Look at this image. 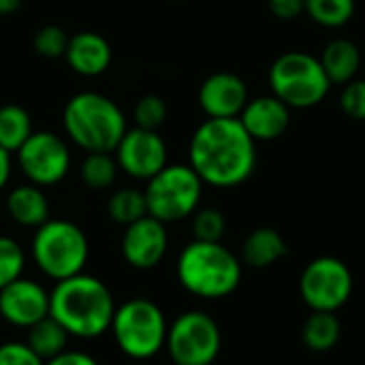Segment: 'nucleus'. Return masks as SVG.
I'll return each instance as SVG.
<instances>
[{"label": "nucleus", "instance_id": "nucleus-15", "mask_svg": "<svg viewBox=\"0 0 365 365\" xmlns=\"http://www.w3.org/2000/svg\"><path fill=\"white\" fill-rule=\"evenodd\" d=\"M248 101V83L229 71L210 75L199 88V107L207 118H240Z\"/></svg>", "mask_w": 365, "mask_h": 365}, {"label": "nucleus", "instance_id": "nucleus-32", "mask_svg": "<svg viewBox=\"0 0 365 365\" xmlns=\"http://www.w3.org/2000/svg\"><path fill=\"white\" fill-rule=\"evenodd\" d=\"M0 365H45V361L30 349L28 342L0 344Z\"/></svg>", "mask_w": 365, "mask_h": 365}, {"label": "nucleus", "instance_id": "nucleus-13", "mask_svg": "<svg viewBox=\"0 0 365 365\" xmlns=\"http://www.w3.org/2000/svg\"><path fill=\"white\" fill-rule=\"evenodd\" d=\"M169 250L167 225L154 216H143L141 220L124 227L122 235V257L133 269H154L163 263Z\"/></svg>", "mask_w": 365, "mask_h": 365}, {"label": "nucleus", "instance_id": "nucleus-10", "mask_svg": "<svg viewBox=\"0 0 365 365\" xmlns=\"http://www.w3.org/2000/svg\"><path fill=\"white\" fill-rule=\"evenodd\" d=\"M353 272L336 257L312 259L299 276V295L312 312H338L353 295Z\"/></svg>", "mask_w": 365, "mask_h": 365}, {"label": "nucleus", "instance_id": "nucleus-31", "mask_svg": "<svg viewBox=\"0 0 365 365\" xmlns=\"http://www.w3.org/2000/svg\"><path fill=\"white\" fill-rule=\"evenodd\" d=\"M340 109L346 118L355 122H365V79H353L342 86Z\"/></svg>", "mask_w": 365, "mask_h": 365}, {"label": "nucleus", "instance_id": "nucleus-8", "mask_svg": "<svg viewBox=\"0 0 365 365\" xmlns=\"http://www.w3.org/2000/svg\"><path fill=\"white\" fill-rule=\"evenodd\" d=\"M203 180L186 165H167L152 180L145 182L148 214L156 220L171 225L190 218L203 197Z\"/></svg>", "mask_w": 365, "mask_h": 365}, {"label": "nucleus", "instance_id": "nucleus-19", "mask_svg": "<svg viewBox=\"0 0 365 365\" xmlns=\"http://www.w3.org/2000/svg\"><path fill=\"white\" fill-rule=\"evenodd\" d=\"M319 60L334 86H346L349 81L357 79L364 66V53L359 45L344 36L331 38L323 47V53L319 56Z\"/></svg>", "mask_w": 365, "mask_h": 365}, {"label": "nucleus", "instance_id": "nucleus-20", "mask_svg": "<svg viewBox=\"0 0 365 365\" xmlns=\"http://www.w3.org/2000/svg\"><path fill=\"white\" fill-rule=\"evenodd\" d=\"M289 255L287 240L272 227H259L242 244L240 259L250 269H267Z\"/></svg>", "mask_w": 365, "mask_h": 365}, {"label": "nucleus", "instance_id": "nucleus-33", "mask_svg": "<svg viewBox=\"0 0 365 365\" xmlns=\"http://www.w3.org/2000/svg\"><path fill=\"white\" fill-rule=\"evenodd\" d=\"M269 13L282 21H293L304 13V0H267Z\"/></svg>", "mask_w": 365, "mask_h": 365}, {"label": "nucleus", "instance_id": "nucleus-1", "mask_svg": "<svg viewBox=\"0 0 365 365\" xmlns=\"http://www.w3.org/2000/svg\"><path fill=\"white\" fill-rule=\"evenodd\" d=\"M188 165L214 188H235L257 169V141L240 118H207L190 137Z\"/></svg>", "mask_w": 365, "mask_h": 365}, {"label": "nucleus", "instance_id": "nucleus-11", "mask_svg": "<svg viewBox=\"0 0 365 365\" xmlns=\"http://www.w3.org/2000/svg\"><path fill=\"white\" fill-rule=\"evenodd\" d=\"M15 156L24 178L41 188L60 184L71 171L68 143L49 130H34Z\"/></svg>", "mask_w": 365, "mask_h": 365}, {"label": "nucleus", "instance_id": "nucleus-6", "mask_svg": "<svg viewBox=\"0 0 365 365\" xmlns=\"http://www.w3.org/2000/svg\"><path fill=\"white\" fill-rule=\"evenodd\" d=\"M109 331L122 355L133 361H148L165 349L169 323L158 304L135 297L115 308Z\"/></svg>", "mask_w": 365, "mask_h": 365}, {"label": "nucleus", "instance_id": "nucleus-36", "mask_svg": "<svg viewBox=\"0 0 365 365\" xmlns=\"http://www.w3.org/2000/svg\"><path fill=\"white\" fill-rule=\"evenodd\" d=\"M21 6V0H0V17H9L17 13Z\"/></svg>", "mask_w": 365, "mask_h": 365}, {"label": "nucleus", "instance_id": "nucleus-7", "mask_svg": "<svg viewBox=\"0 0 365 365\" xmlns=\"http://www.w3.org/2000/svg\"><path fill=\"white\" fill-rule=\"evenodd\" d=\"M331 81L321 60L308 51H284L269 68V88L291 109H312L321 105Z\"/></svg>", "mask_w": 365, "mask_h": 365}, {"label": "nucleus", "instance_id": "nucleus-23", "mask_svg": "<svg viewBox=\"0 0 365 365\" xmlns=\"http://www.w3.org/2000/svg\"><path fill=\"white\" fill-rule=\"evenodd\" d=\"M32 133V115L21 105L6 103L0 107V148L17 154Z\"/></svg>", "mask_w": 365, "mask_h": 365}, {"label": "nucleus", "instance_id": "nucleus-30", "mask_svg": "<svg viewBox=\"0 0 365 365\" xmlns=\"http://www.w3.org/2000/svg\"><path fill=\"white\" fill-rule=\"evenodd\" d=\"M133 120L139 128L158 130L167 120V103L158 94H145L135 103Z\"/></svg>", "mask_w": 365, "mask_h": 365}, {"label": "nucleus", "instance_id": "nucleus-28", "mask_svg": "<svg viewBox=\"0 0 365 365\" xmlns=\"http://www.w3.org/2000/svg\"><path fill=\"white\" fill-rule=\"evenodd\" d=\"M26 267V252L19 242L9 235H0V291L21 278Z\"/></svg>", "mask_w": 365, "mask_h": 365}, {"label": "nucleus", "instance_id": "nucleus-4", "mask_svg": "<svg viewBox=\"0 0 365 365\" xmlns=\"http://www.w3.org/2000/svg\"><path fill=\"white\" fill-rule=\"evenodd\" d=\"M66 137L83 152H115L122 141L126 115L109 96L101 92H79L68 98L62 111Z\"/></svg>", "mask_w": 365, "mask_h": 365}, {"label": "nucleus", "instance_id": "nucleus-18", "mask_svg": "<svg viewBox=\"0 0 365 365\" xmlns=\"http://www.w3.org/2000/svg\"><path fill=\"white\" fill-rule=\"evenodd\" d=\"M9 218L26 229H38L49 220V199L36 184H19L6 195Z\"/></svg>", "mask_w": 365, "mask_h": 365}, {"label": "nucleus", "instance_id": "nucleus-14", "mask_svg": "<svg viewBox=\"0 0 365 365\" xmlns=\"http://www.w3.org/2000/svg\"><path fill=\"white\" fill-rule=\"evenodd\" d=\"M0 317L17 329H30L49 317V291L30 278H17L0 291Z\"/></svg>", "mask_w": 365, "mask_h": 365}, {"label": "nucleus", "instance_id": "nucleus-2", "mask_svg": "<svg viewBox=\"0 0 365 365\" xmlns=\"http://www.w3.org/2000/svg\"><path fill=\"white\" fill-rule=\"evenodd\" d=\"M115 299L109 287L90 274L56 282L49 293V317H53L71 338L96 340L111 329Z\"/></svg>", "mask_w": 365, "mask_h": 365}, {"label": "nucleus", "instance_id": "nucleus-17", "mask_svg": "<svg viewBox=\"0 0 365 365\" xmlns=\"http://www.w3.org/2000/svg\"><path fill=\"white\" fill-rule=\"evenodd\" d=\"M111 45L109 41L92 30L77 32L68 38V47L64 53L66 64L73 73L81 77H98L111 64Z\"/></svg>", "mask_w": 365, "mask_h": 365}, {"label": "nucleus", "instance_id": "nucleus-26", "mask_svg": "<svg viewBox=\"0 0 365 365\" xmlns=\"http://www.w3.org/2000/svg\"><path fill=\"white\" fill-rule=\"evenodd\" d=\"M118 160L109 152H92L83 158L79 167V178L90 190H107L115 184Z\"/></svg>", "mask_w": 365, "mask_h": 365}, {"label": "nucleus", "instance_id": "nucleus-22", "mask_svg": "<svg viewBox=\"0 0 365 365\" xmlns=\"http://www.w3.org/2000/svg\"><path fill=\"white\" fill-rule=\"evenodd\" d=\"M68 338H71L68 331L53 317H45L43 321L26 329V342L43 361H49L60 353H64Z\"/></svg>", "mask_w": 365, "mask_h": 365}, {"label": "nucleus", "instance_id": "nucleus-25", "mask_svg": "<svg viewBox=\"0 0 365 365\" xmlns=\"http://www.w3.org/2000/svg\"><path fill=\"white\" fill-rule=\"evenodd\" d=\"M107 214L115 225L128 227L148 216L145 192L139 188H120L107 201Z\"/></svg>", "mask_w": 365, "mask_h": 365}, {"label": "nucleus", "instance_id": "nucleus-35", "mask_svg": "<svg viewBox=\"0 0 365 365\" xmlns=\"http://www.w3.org/2000/svg\"><path fill=\"white\" fill-rule=\"evenodd\" d=\"M13 154L6 152L4 148H0V190L9 184L11 180V171H13Z\"/></svg>", "mask_w": 365, "mask_h": 365}, {"label": "nucleus", "instance_id": "nucleus-24", "mask_svg": "<svg viewBox=\"0 0 365 365\" xmlns=\"http://www.w3.org/2000/svg\"><path fill=\"white\" fill-rule=\"evenodd\" d=\"M357 0H304V13L321 28L338 30L351 24Z\"/></svg>", "mask_w": 365, "mask_h": 365}, {"label": "nucleus", "instance_id": "nucleus-3", "mask_svg": "<svg viewBox=\"0 0 365 365\" xmlns=\"http://www.w3.org/2000/svg\"><path fill=\"white\" fill-rule=\"evenodd\" d=\"M175 274L190 295L201 299H222L240 287L244 263L222 242L192 240L182 248Z\"/></svg>", "mask_w": 365, "mask_h": 365}, {"label": "nucleus", "instance_id": "nucleus-16", "mask_svg": "<svg viewBox=\"0 0 365 365\" xmlns=\"http://www.w3.org/2000/svg\"><path fill=\"white\" fill-rule=\"evenodd\" d=\"M291 111L293 109L287 103H282L276 94H263L246 103L240 122L257 143L276 141L287 133L291 124Z\"/></svg>", "mask_w": 365, "mask_h": 365}, {"label": "nucleus", "instance_id": "nucleus-9", "mask_svg": "<svg viewBox=\"0 0 365 365\" xmlns=\"http://www.w3.org/2000/svg\"><path fill=\"white\" fill-rule=\"evenodd\" d=\"M165 349L175 365H212L222 349V331L207 312L186 310L169 325Z\"/></svg>", "mask_w": 365, "mask_h": 365}, {"label": "nucleus", "instance_id": "nucleus-29", "mask_svg": "<svg viewBox=\"0 0 365 365\" xmlns=\"http://www.w3.org/2000/svg\"><path fill=\"white\" fill-rule=\"evenodd\" d=\"M68 34L64 28L56 26V24H47L43 28L36 30L34 38H32V47L41 58L47 60H56V58H64L66 47H68Z\"/></svg>", "mask_w": 365, "mask_h": 365}, {"label": "nucleus", "instance_id": "nucleus-5", "mask_svg": "<svg viewBox=\"0 0 365 365\" xmlns=\"http://www.w3.org/2000/svg\"><path fill=\"white\" fill-rule=\"evenodd\" d=\"M30 248L38 272L53 282L83 274L90 257V242L83 229L62 218H49L34 229Z\"/></svg>", "mask_w": 365, "mask_h": 365}, {"label": "nucleus", "instance_id": "nucleus-21", "mask_svg": "<svg viewBox=\"0 0 365 365\" xmlns=\"http://www.w3.org/2000/svg\"><path fill=\"white\" fill-rule=\"evenodd\" d=\"M340 336L342 323L336 312H312L302 327V340L312 353L331 351L340 342Z\"/></svg>", "mask_w": 365, "mask_h": 365}, {"label": "nucleus", "instance_id": "nucleus-34", "mask_svg": "<svg viewBox=\"0 0 365 365\" xmlns=\"http://www.w3.org/2000/svg\"><path fill=\"white\" fill-rule=\"evenodd\" d=\"M45 365H101L92 355L83 353V351H64L58 357L45 361Z\"/></svg>", "mask_w": 365, "mask_h": 365}, {"label": "nucleus", "instance_id": "nucleus-12", "mask_svg": "<svg viewBox=\"0 0 365 365\" xmlns=\"http://www.w3.org/2000/svg\"><path fill=\"white\" fill-rule=\"evenodd\" d=\"M115 160L120 171L133 180H152L169 165V150L158 130L128 128L115 148Z\"/></svg>", "mask_w": 365, "mask_h": 365}, {"label": "nucleus", "instance_id": "nucleus-27", "mask_svg": "<svg viewBox=\"0 0 365 365\" xmlns=\"http://www.w3.org/2000/svg\"><path fill=\"white\" fill-rule=\"evenodd\" d=\"M190 229L197 242H222L227 231V218L216 207H199L190 216Z\"/></svg>", "mask_w": 365, "mask_h": 365}]
</instances>
